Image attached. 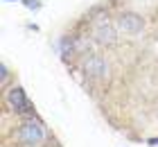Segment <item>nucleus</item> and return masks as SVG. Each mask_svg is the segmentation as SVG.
Listing matches in <instances>:
<instances>
[{
	"instance_id": "nucleus-1",
	"label": "nucleus",
	"mask_w": 158,
	"mask_h": 147,
	"mask_svg": "<svg viewBox=\"0 0 158 147\" xmlns=\"http://www.w3.org/2000/svg\"><path fill=\"white\" fill-rule=\"evenodd\" d=\"M45 138H48L45 124H43L41 120H36L34 115H27V120L20 124V129H18V134H16V141L20 145H27V147L41 145Z\"/></svg>"
},
{
	"instance_id": "nucleus-2",
	"label": "nucleus",
	"mask_w": 158,
	"mask_h": 147,
	"mask_svg": "<svg viewBox=\"0 0 158 147\" xmlns=\"http://www.w3.org/2000/svg\"><path fill=\"white\" fill-rule=\"evenodd\" d=\"M118 25L109 23L106 18H99L95 27H93V39H95V43H99V45H113V43L118 41Z\"/></svg>"
},
{
	"instance_id": "nucleus-3",
	"label": "nucleus",
	"mask_w": 158,
	"mask_h": 147,
	"mask_svg": "<svg viewBox=\"0 0 158 147\" xmlns=\"http://www.w3.org/2000/svg\"><path fill=\"white\" fill-rule=\"evenodd\" d=\"M7 104H9L11 111H16L20 115H32V104H30V100H27V95L23 88H18V86H14L7 91Z\"/></svg>"
},
{
	"instance_id": "nucleus-4",
	"label": "nucleus",
	"mask_w": 158,
	"mask_h": 147,
	"mask_svg": "<svg viewBox=\"0 0 158 147\" xmlns=\"http://www.w3.org/2000/svg\"><path fill=\"white\" fill-rule=\"evenodd\" d=\"M118 29L120 32H124V34H140L142 29H145V18L140 16V14H133V11H124V14H120V18H118Z\"/></svg>"
},
{
	"instance_id": "nucleus-5",
	"label": "nucleus",
	"mask_w": 158,
	"mask_h": 147,
	"mask_svg": "<svg viewBox=\"0 0 158 147\" xmlns=\"http://www.w3.org/2000/svg\"><path fill=\"white\" fill-rule=\"evenodd\" d=\"M84 72L95 79H106L109 77V63L104 61L102 54H90L84 59Z\"/></svg>"
},
{
	"instance_id": "nucleus-6",
	"label": "nucleus",
	"mask_w": 158,
	"mask_h": 147,
	"mask_svg": "<svg viewBox=\"0 0 158 147\" xmlns=\"http://www.w3.org/2000/svg\"><path fill=\"white\" fill-rule=\"evenodd\" d=\"M73 39H75V52H88L90 41L86 36H73Z\"/></svg>"
}]
</instances>
